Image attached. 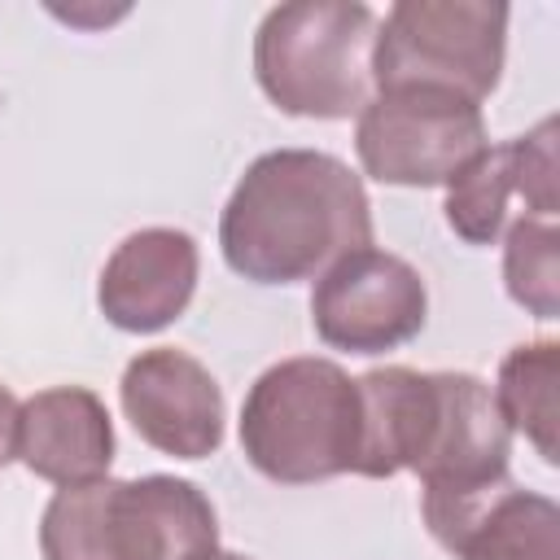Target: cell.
I'll list each match as a JSON object with an SVG mask.
<instances>
[{
	"label": "cell",
	"mask_w": 560,
	"mask_h": 560,
	"mask_svg": "<svg viewBox=\"0 0 560 560\" xmlns=\"http://www.w3.org/2000/svg\"><path fill=\"white\" fill-rule=\"evenodd\" d=\"M372 245L363 179L324 149H271L245 166L223 219V262L254 284H298Z\"/></svg>",
	"instance_id": "1"
},
{
	"label": "cell",
	"mask_w": 560,
	"mask_h": 560,
	"mask_svg": "<svg viewBox=\"0 0 560 560\" xmlns=\"http://www.w3.org/2000/svg\"><path fill=\"white\" fill-rule=\"evenodd\" d=\"M44 560H210L219 551L214 503L184 477L61 486L39 516Z\"/></svg>",
	"instance_id": "2"
},
{
	"label": "cell",
	"mask_w": 560,
	"mask_h": 560,
	"mask_svg": "<svg viewBox=\"0 0 560 560\" xmlns=\"http://www.w3.org/2000/svg\"><path fill=\"white\" fill-rule=\"evenodd\" d=\"M359 385L341 363L298 354L271 363L241 402V451L280 486H315L359 464Z\"/></svg>",
	"instance_id": "3"
},
{
	"label": "cell",
	"mask_w": 560,
	"mask_h": 560,
	"mask_svg": "<svg viewBox=\"0 0 560 560\" xmlns=\"http://www.w3.org/2000/svg\"><path fill=\"white\" fill-rule=\"evenodd\" d=\"M376 13L359 0L276 4L254 35V79L293 118H359L372 83Z\"/></svg>",
	"instance_id": "4"
},
{
	"label": "cell",
	"mask_w": 560,
	"mask_h": 560,
	"mask_svg": "<svg viewBox=\"0 0 560 560\" xmlns=\"http://www.w3.org/2000/svg\"><path fill=\"white\" fill-rule=\"evenodd\" d=\"M508 48V4L490 0H398L376 22L372 83L433 88L486 101L499 88Z\"/></svg>",
	"instance_id": "5"
},
{
	"label": "cell",
	"mask_w": 560,
	"mask_h": 560,
	"mask_svg": "<svg viewBox=\"0 0 560 560\" xmlns=\"http://www.w3.org/2000/svg\"><path fill=\"white\" fill-rule=\"evenodd\" d=\"M481 149H490L481 105L455 92H433V88L376 92L354 122L359 166L372 179L398 188L451 184Z\"/></svg>",
	"instance_id": "6"
},
{
	"label": "cell",
	"mask_w": 560,
	"mask_h": 560,
	"mask_svg": "<svg viewBox=\"0 0 560 560\" xmlns=\"http://www.w3.org/2000/svg\"><path fill=\"white\" fill-rule=\"evenodd\" d=\"M429 289L420 271L376 245L350 249L315 276L311 324L324 346L350 354H385L420 337Z\"/></svg>",
	"instance_id": "7"
},
{
	"label": "cell",
	"mask_w": 560,
	"mask_h": 560,
	"mask_svg": "<svg viewBox=\"0 0 560 560\" xmlns=\"http://www.w3.org/2000/svg\"><path fill=\"white\" fill-rule=\"evenodd\" d=\"M122 411L140 442L175 459H206L223 442V389L210 368L175 346L140 350L118 381Z\"/></svg>",
	"instance_id": "8"
},
{
	"label": "cell",
	"mask_w": 560,
	"mask_h": 560,
	"mask_svg": "<svg viewBox=\"0 0 560 560\" xmlns=\"http://www.w3.org/2000/svg\"><path fill=\"white\" fill-rule=\"evenodd\" d=\"M512 197L525 201V219H556V118L534 131L481 149L446 184V223L468 245H494L508 228Z\"/></svg>",
	"instance_id": "9"
},
{
	"label": "cell",
	"mask_w": 560,
	"mask_h": 560,
	"mask_svg": "<svg viewBox=\"0 0 560 560\" xmlns=\"http://www.w3.org/2000/svg\"><path fill=\"white\" fill-rule=\"evenodd\" d=\"M420 512L455 560H560V508L512 477L464 494H420Z\"/></svg>",
	"instance_id": "10"
},
{
	"label": "cell",
	"mask_w": 560,
	"mask_h": 560,
	"mask_svg": "<svg viewBox=\"0 0 560 560\" xmlns=\"http://www.w3.org/2000/svg\"><path fill=\"white\" fill-rule=\"evenodd\" d=\"M197 241L179 228H140L105 262L96 284L101 315L122 332H162L197 289Z\"/></svg>",
	"instance_id": "11"
},
{
	"label": "cell",
	"mask_w": 560,
	"mask_h": 560,
	"mask_svg": "<svg viewBox=\"0 0 560 560\" xmlns=\"http://www.w3.org/2000/svg\"><path fill=\"white\" fill-rule=\"evenodd\" d=\"M512 429L494 394L472 372H438V420L429 451L416 468L420 494H464L508 477Z\"/></svg>",
	"instance_id": "12"
},
{
	"label": "cell",
	"mask_w": 560,
	"mask_h": 560,
	"mask_svg": "<svg viewBox=\"0 0 560 560\" xmlns=\"http://www.w3.org/2000/svg\"><path fill=\"white\" fill-rule=\"evenodd\" d=\"M26 472L52 486H83L109 477L114 424L105 402L83 385H52L18 407V451Z\"/></svg>",
	"instance_id": "13"
},
{
	"label": "cell",
	"mask_w": 560,
	"mask_h": 560,
	"mask_svg": "<svg viewBox=\"0 0 560 560\" xmlns=\"http://www.w3.org/2000/svg\"><path fill=\"white\" fill-rule=\"evenodd\" d=\"M359 385V477H394L416 472L433 420H438V372H416L402 363L372 368L354 376Z\"/></svg>",
	"instance_id": "14"
},
{
	"label": "cell",
	"mask_w": 560,
	"mask_h": 560,
	"mask_svg": "<svg viewBox=\"0 0 560 560\" xmlns=\"http://www.w3.org/2000/svg\"><path fill=\"white\" fill-rule=\"evenodd\" d=\"M556 381H560V346L542 337V341L508 350L503 363H499V381L490 389L503 424L512 433H521L542 455V464L560 459V446H556V429H560Z\"/></svg>",
	"instance_id": "15"
},
{
	"label": "cell",
	"mask_w": 560,
	"mask_h": 560,
	"mask_svg": "<svg viewBox=\"0 0 560 560\" xmlns=\"http://www.w3.org/2000/svg\"><path fill=\"white\" fill-rule=\"evenodd\" d=\"M560 232L551 219H512L503 228V284L538 319L560 315Z\"/></svg>",
	"instance_id": "16"
},
{
	"label": "cell",
	"mask_w": 560,
	"mask_h": 560,
	"mask_svg": "<svg viewBox=\"0 0 560 560\" xmlns=\"http://www.w3.org/2000/svg\"><path fill=\"white\" fill-rule=\"evenodd\" d=\"M18 398L9 394V385H0V468L13 459L18 451Z\"/></svg>",
	"instance_id": "17"
},
{
	"label": "cell",
	"mask_w": 560,
	"mask_h": 560,
	"mask_svg": "<svg viewBox=\"0 0 560 560\" xmlns=\"http://www.w3.org/2000/svg\"><path fill=\"white\" fill-rule=\"evenodd\" d=\"M210 560H249V556H241V551H214Z\"/></svg>",
	"instance_id": "18"
}]
</instances>
